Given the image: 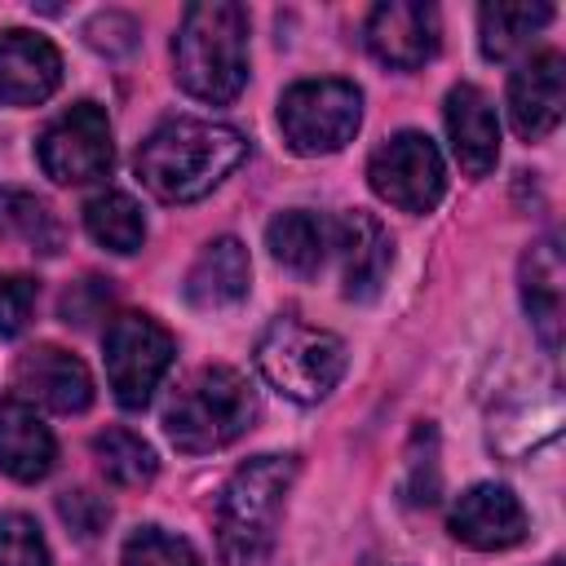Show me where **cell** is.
<instances>
[{
  "instance_id": "obj_8",
  "label": "cell",
  "mask_w": 566,
  "mask_h": 566,
  "mask_svg": "<svg viewBox=\"0 0 566 566\" xmlns=\"http://www.w3.org/2000/svg\"><path fill=\"white\" fill-rule=\"evenodd\" d=\"M367 181L371 190L389 203V208H402V212H429L442 190H447V168H442V155L438 146L407 128V133H394L389 142H380L367 159Z\"/></svg>"
},
{
  "instance_id": "obj_2",
  "label": "cell",
  "mask_w": 566,
  "mask_h": 566,
  "mask_svg": "<svg viewBox=\"0 0 566 566\" xmlns=\"http://www.w3.org/2000/svg\"><path fill=\"white\" fill-rule=\"evenodd\" d=\"M177 84L212 106H226L248 84V9L234 0H199L181 13L172 40Z\"/></svg>"
},
{
  "instance_id": "obj_14",
  "label": "cell",
  "mask_w": 566,
  "mask_h": 566,
  "mask_svg": "<svg viewBox=\"0 0 566 566\" xmlns=\"http://www.w3.org/2000/svg\"><path fill=\"white\" fill-rule=\"evenodd\" d=\"M332 248L340 256V283L349 301H371L394 265V239L371 212H345L332 221Z\"/></svg>"
},
{
  "instance_id": "obj_18",
  "label": "cell",
  "mask_w": 566,
  "mask_h": 566,
  "mask_svg": "<svg viewBox=\"0 0 566 566\" xmlns=\"http://www.w3.org/2000/svg\"><path fill=\"white\" fill-rule=\"evenodd\" d=\"M57 460V442L31 402H0V469L13 482H40Z\"/></svg>"
},
{
  "instance_id": "obj_5",
  "label": "cell",
  "mask_w": 566,
  "mask_h": 566,
  "mask_svg": "<svg viewBox=\"0 0 566 566\" xmlns=\"http://www.w3.org/2000/svg\"><path fill=\"white\" fill-rule=\"evenodd\" d=\"M345 340L336 332L310 327L292 314L274 318L256 340V371L292 402L327 398L345 376Z\"/></svg>"
},
{
  "instance_id": "obj_11",
  "label": "cell",
  "mask_w": 566,
  "mask_h": 566,
  "mask_svg": "<svg viewBox=\"0 0 566 566\" xmlns=\"http://www.w3.org/2000/svg\"><path fill=\"white\" fill-rule=\"evenodd\" d=\"M566 111V57L562 53H535L526 57L509 80V115L517 137L544 142Z\"/></svg>"
},
{
  "instance_id": "obj_4",
  "label": "cell",
  "mask_w": 566,
  "mask_h": 566,
  "mask_svg": "<svg viewBox=\"0 0 566 566\" xmlns=\"http://www.w3.org/2000/svg\"><path fill=\"white\" fill-rule=\"evenodd\" d=\"M256 420V394L243 371L234 367H199L186 385L172 389L164 407V433L177 451H221L243 438Z\"/></svg>"
},
{
  "instance_id": "obj_13",
  "label": "cell",
  "mask_w": 566,
  "mask_h": 566,
  "mask_svg": "<svg viewBox=\"0 0 566 566\" xmlns=\"http://www.w3.org/2000/svg\"><path fill=\"white\" fill-rule=\"evenodd\" d=\"M62 84V53L49 35L0 31V106H40Z\"/></svg>"
},
{
  "instance_id": "obj_12",
  "label": "cell",
  "mask_w": 566,
  "mask_h": 566,
  "mask_svg": "<svg viewBox=\"0 0 566 566\" xmlns=\"http://www.w3.org/2000/svg\"><path fill=\"white\" fill-rule=\"evenodd\" d=\"M451 535L478 553H500L526 539V509L517 504V495L500 482H478L469 486L455 509H451Z\"/></svg>"
},
{
  "instance_id": "obj_20",
  "label": "cell",
  "mask_w": 566,
  "mask_h": 566,
  "mask_svg": "<svg viewBox=\"0 0 566 566\" xmlns=\"http://www.w3.org/2000/svg\"><path fill=\"white\" fill-rule=\"evenodd\" d=\"M265 248L279 265L296 274H314L332 252V221L305 208H287L265 226Z\"/></svg>"
},
{
  "instance_id": "obj_22",
  "label": "cell",
  "mask_w": 566,
  "mask_h": 566,
  "mask_svg": "<svg viewBox=\"0 0 566 566\" xmlns=\"http://www.w3.org/2000/svg\"><path fill=\"white\" fill-rule=\"evenodd\" d=\"M84 230L93 234V243H102L106 252H137L146 243V217L142 203L124 190H102L84 203Z\"/></svg>"
},
{
  "instance_id": "obj_27",
  "label": "cell",
  "mask_w": 566,
  "mask_h": 566,
  "mask_svg": "<svg viewBox=\"0 0 566 566\" xmlns=\"http://www.w3.org/2000/svg\"><path fill=\"white\" fill-rule=\"evenodd\" d=\"M57 517H62L80 539H93V535L106 531V522H111V504H106L97 491L75 486V491H62V495H57Z\"/></svg>"
},
{
  "instance_id": "obj_17",
  "label": "cell",
  "mask_w": 566,
  "mask_h": 566,
  "mask_svg": "<svg viewBox=\"0 0 566 566\" xmlns=\"http://www.w3.org/2000/svg\"><path fill=\"white\" fill-rule=\"evenodd\" d=\"M248 283H252L248 248L239 239L221 234L195 256V265L186 274V301L199 310H226L248 296Z\"/></svg>"
},
{
  "instance_id": "obj_28",
  "label": "cell",
  "mask_w": 566,
  "mask_h": 566,
  "mask_svg": "<svg viewBox=\"0 0 566 566\" xmlns=\"http://www.w3.org/2000/svg\"><path fill=\"white\" fill-rule=\"evenodd\" d=\"M40 283L31 274H0V336H18L31 323Z\"/></svg>"
},
{
  "instance_id": "obj_29",
  "label": "cell",
  "mask_w": 566,
  "mask_h": 566,
  "mask_svg": "<svg viewBox=\"0 0 566 566\" xmlns=\"http://www.w3.org/2000/svg\"><path fill=\"white\" fill-rule=\"evenodd\" d=\"M106 301H111L106 279H84V283H75V287L62 296V318L75 323V327H84V323H93V318L102 314Z\"/></svg>"
},
{
  "instance_id": "obj_15",
  "label": "cell",
  "mask_w": 566,
  "mask_h": 566,
  "mask_svg": "<svg viewBox=\"0 0 566 566\" xmlns=\"http://www.w3.org/2000/svg\"><path fill=\"white\" fill-rule=\"evenodd\" d=\"M13 380H18L22 398H35L40 407L62 411V416L84 411L93 402V376H88V367L75 354L57 349V345H31L18 358Z\"/></svg>"
},
{
  "instance_id": "obj_3",
  "label": "cell",
  "mask_w": 566,
  "mask_h": 566,
  "mask_svg": "<svg viewBox=\"0 0 566 566\" xmlns=\"http://www.w3.org/2000/svg\"><path fill=\"white\" fill-rule=\"evenodd\" d=\"M296 478V455H256L221 491L217 504V544L221 566H270L274 562V531L283 500Z\"/></svg>"
},
{
  "instance_id": "obj_23",
  "label": "cell",
  "mask_w": 566,
  "mask_h": 566,
  "mask_svg": "<svg viewBox=\"0 0 566 566\" xmlns=\"http://www.w3.org/2000/svg\"><path fill=\"white\" fill-rule=\"evenodd\" d=\"M0 234L18 239L22 248H31L40 256H57L62 252V226H57L53 208L44 199H35L31 190L0 186Z\"/></svg>"
},
{
  "instance_id": "obj_9",
  "label": "cell",
  "mask_w": 566,
  "mask_h": 566,
  "mask_svg": "<svg viewBox=\"0 0 566 566\" xmlns=\"http://www.w3.org/2000/svg\"><path fill=\"white\" fill-rule=\"evenodd\" d=\"M40 168L44 177H53L57 186H84L111 172V124L106 111L97 102H75L66 115H57L40 142H35Z\"/></svg>"
},
{
  "instance_id": "obj_25",
  "label": "cell",
  "mask_w": 566,
  "mask_h": 566,
  "mask_svg": "<svg viewBox=\"0 0 566 566\" xmlns=\"http://www.w3.org/2000/svg\"><path fill=\"white\" fill-rule=\"evenodd\" d=\"M119 566H199V553L164 526H137L124 539Z\"/></svg>"
},
{
  "instance_id": "obj_6",
  "label": "cell",
  "mask_w": 566,
  "mask_h": 566,
  "mask_svg": "<svg viewBox=\"0 0 566 566\" xmlns=\"http://www.w3.org/2000/svg\"><path fill=\"white\" fill-rule=\"evenodd\" d=\"M363 93L349 80H301L279 97V128L296 155H332L354 142Z\"/></svg>"
},
{
  "instance_id": "obj_16",
  "label": "cell",
  "mask_w": 566,
  "mask_h": 566,
  "mask_svg": "<svg viewBox=\"0 0 566 566\" xmlns=\"http://www.w3.org/2000/svg\"><path fill=\"white\" fill-rule=\"evenodd\" d=\"M447 137L469 177H486L500 159V119L478 84H455L447 93Z\"/></svg>"
},
{
  "instance_id": "obj_21",
  "label": "cell",
  "mask_w": 566,
  "mask_h": 566,
  "mask_svg": "<svg viewBox=\"0 0 566 566\" xmlns=\"http://www.w3.org/2000/svg\"><path fill=\"white\" fill-rule=\"evenodd\" d=\"M553 22V4H526V0H495L478 9V40L482 53L491 62H509L513 53H522L535 31H544Z\"/></svg>"
},
{
  "instance_id": "obj_1",
  "label": "cell",
  "mask_w": 566,
  "mask_h": 566,
  "mask_svg": "<svg viewBox=\"0 0 566 566\" xmlns=\"http://www.w3.org/2000/svg\"><path fill=\"white\" fill-rule=\"evenodd\" d=\"M248 159V137L212 119H168L137 146V177L164 203H195Z\"/></svg>"
},
{
  "instance_id": "obj_30",
  "label": "cell",
  "mask_w": 566,
  "mask_h": 566,
  "mask_svg": "<svg viewBox=\"0 0 566 566\" xmlns=\"http://www.w3.org/2000/svg\"><path fill=\"white\" fill-rule=\"evenodd\" d=\"M544 566H562V562H557V557H548V562H544Z\"/></svg>"
},
{
  "instance_id": "obj_26",
  "label": "cell",
  "mask_w": 566,
  "mask_h": 566,
  "mask_svg": "<svg viewBox=\"0 0 566 566\" xmlns=\"http://www.w3.org/2000/svg\"><path fill=\"white\" fill-rule=\"evenodd\" d=\"M0 566H49V544L27 513L0 517Z\"/></svg>"
},
{
  "instance_id": "obj_24",
  "label": "cell",
  "mask_w": 566,
  "mask_h": 566,
  "mask_svg": "<svg viewBox=\"0 0 566 566\" xmlns=\"http://www.w3.org/2000/svg\"><path fill=\"white\" fill-rule=\"evenodd\" d=\"M93 460L106 473V482L115 486H146L159 469L155 451L146 438H137L133 429H106L93 438Z\"/></svg>"
},
{
  "instance_id": "obj_7",
  "label": "cell",
  "mask_w": 566,
  "mask_h": 566,
  "mask_svg": "<svg viewBox=\"0 0 566 566\" xmlns=\"http://www.w3.org/2000/svg\"><path fill=\"white\" fill-rule=\"evenodd\" d=\"M102 354H106V380L119 407L137 411L155 398L159 380L172 367V336L150 318V314H115L106 323L102 336Z\"/></svg>"
},
{
  "instance_id": "obj_10",
  "label": "cell",
  "mask_w": 566,
  "mask_h": 566,
  "mask_svg": "<svg viewBox=\"0 0 566 566\" xmlns=\"http://www.w3.org/2000/svg\"><path fill=\"white\" fill-rule=\"evenodd\" d=\"M438 40H442L438 9L420 0H385L367 18V49L376 53V62L394 71L424 66L438 53Z\"/></svg>"
},
{
  "instance_id": "obj_19",
  "label": "cell",
  "mask_w": 566,
  "mask_h": 566,
  "mask_svg": "<svg viewBox=\"0 0 566 566\" xmlns=\"http://www.w3.org/2000/svg\"><path fill=\"white\" fill-rule=\"evenodd\" d=\"M562 279H566L562 248L548 234L522 256V305H526V314H531V323L548 349H557V340H562V301H566Z\"/></svg>"
}]
</instances>
